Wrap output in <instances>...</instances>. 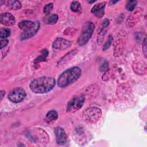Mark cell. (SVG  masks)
<instances>
[{
  "label": "cell",
  "instance_id": "6da1fadb",
  "mask_svg": "<svg viewBox=\"0 0 147 147\" xmlns=\"http://www.w3.org/2000/svg\"><path fill=\"white\" fill-rule=\"evenodd\" d=\"M56 83L53 78L43 76L32 80L30 84V90L36 94H45L51 91Z\"/></svg>",
  "mask_w": 147,
  "mask_h": 147
},
{
  "label": "cell",
  "instance_id": "7a4b0ae2",
  "mask_svg": "<svg viewBox=\"0 0 147 147\" xmlns=\"http://www.w3.org/2000/svg\"><path fill=\"white\" fill-rule=\"evenodd\" d=\"M82 74L81 69L78 67H72L64 71L59 76L58 86L64 88L76 81Z\"/></svg>",
  "mask_w": 147,
  "mask_h": 147
},
{
  "label": "cell",
  "instance_id": "3957f363",
  "mask_svg": "<svg viewBox=\"0 0 147 147\" xmlns=\"http://www.w3.org/2000/svg\"><path fill=\"white\" fill-rule=\"evenodd\" d=\"M94 30V24L90 21L84 23L82 26L80 35L78 39V44L80 46H83L87 44L90 39Z\"/></svg>",
  "mask_w": 147,
  "mask_h": 147
},
{
  "label": "cell",
  "instance_id": "277c9868",
  "mask_svg": "<svg viewBox=\"0 0 147 147\" xmlns=\"http://www.w3.org/2000/svg\"><path fill=\"white\" fill-rule=\"evenodd\" d=\"M82 115L86 122L94 123L100 119L102 115V111L97 107H91L85 110Z\"/></svg>",
  "mask_w": 147,
  "mask_h": 147
},
{
  "label": "cell",
  "instance_id": "5b68a950",
  "mask_svg": "<svg viewBox=\"0 0 147 147\" xmlns=\"http://www.w3.org/2000/svg\"><path fill=\"white\" fill-rule=\"evenodd\" d=\"M84 96L79 95L74 96L68 103L67 106V111L74 113L82 108L84 103Z\"/></svg>",
  "mask_w": 147,
  "mask_h": 147
},
{
  "label": "cell",
  "instance_id": "8992f818",
  "mask_svg": "<svg viewBox=\"0 0 147 147\" xmlns=\"http://www.w3.org/2000/svg\"><path fill=\"white\" fill-rule=\"evenodd\" d=\"M40 26V24L38 21L33 22L32 25L22 30L20 36L21 40H25L33 37L37 33Z\"/></svg>",
  "mask_w": 147,
  "mask_h": 147
},
{
  "label": "cell",
  "instance_id": "52a82bcc",
  "mask_svg": "<svg viewBox=\"0 0 147 147\" xmlns=\"http://www.w3.org/2000/svg\"><path fill=\"white\" fill-rule=\"evenodd\" d=\"M26 92L21 87H16L13 89L8 95V99L13 103H20L26 97Z\"/></svg>",
  "mask_w": 147,
  "mask_h": 147
},
{
  "label": "cell",
  "instance_id": "ba28073f",
  "mask_svg": "<svg viewBox=\"0 0 147 147\" xmlns=\"http://www.w3.org/2000/svg\"><path fill=\"white\" fill-rule=\"evenodd\" d=\"M55 134L57 144L62 145L67 142V136L63 128L60 126L56 127L55 130Z\"/></svg>",
  "mask_w": 147,
  "mask_h": 147
},
{
  "label": "cell",
  "instance_id": "9c48e42d",
  "mask_svg": "<svg viewBox=\"0 0 147 147\" xmlns=\"http://www.w3.org/2000/svg\"><path fill=\"white\" fill-rule=\"evenodd\" d=\"M71 45L70 41L63 38H57L52 44V47L56 49L63 50L69 48Z\"/></svg>",
  "mask_w": 147,
  "mask_h": 147
},
{
  "label": "cell",
  "instance_id": "30bf717a",
  "mask_svg": "<svg viewBox=\"0 0 147 147\" xmlns=\"http://www.w3.org/2000/svg\"><path fill=\"white\" fill-rule=\"evenodd\" d=\"M1 23L5 26H12L15 24L14 17L9 13H3L0 15Z\"/></svg>",
  "mask_w": 147,
  "mask_h": 147
},
{
  "label": "cell",
  "instance_id": "8fae6325",
  "mask_svg": "<svg viewBox=\"0 0 147 147\" xmlns=\"http://www.w3.org/2000/svg\"><path fill=\"white\" fill-rule=\"evenodd\" d=\"M106 2H102L95 5L91 10V12L96 17L102 18L105 14Z\"/></svg>",
  "mask_w": 147,
  "mask_h": 147
},
{
  "label": "cell",
  "instance_id": "7c38bea8",
  "mask_svg": "<svg viewBox=\"0 0 147 147\" xmlns=\"http://www.w3.org/2000/svg\"><path fill=\"white\" fill-rule=\"evenodd\" d=\"M109 23H110V21L108 19H105L103 21L102 24L99 28V33H98V38H97L98 44H100L103 40L105 35L106 33V32L107 30V28H108Z\"/></svg>",
  "mask_w": 147,
  "mask_h": 147
},
{
  "label": "cell",
  "instance_id": "4fadbf2b",
  "mask_svg": "<svg viewBox=\"0 0 147 147\" xmlns=\"http://www.w3.org/2000/svg\"><path fill=\"white\" fill-rule=\"evenodd\" d=\"M133 69L137 74H144L146 72V64L142 61L137 60L133 63Z\"/></svg>",
  "mask_w": 147,
  "mask_h": 147
},
{
  "label": "cell",
  "instance_id": "5bb4252c",
  "mask_svg": "<svg viewBox=\"0 0 147 147\" xmlns=\"http://www.w3.org/2000/svg\"><path fill=\"white\" fill-rule=\"evenodd\" d=\"M6 5L11 10H18L21 8L22 5L20 1L16 0H9L5 1Z\"/></svg>",
  "mask_w": 147,
  "mask_h": 147
},
{
  "label": "cell",
  "instance_id": "9a60e30c",
  "mask_svg": "<svg viewBox=\"0 0 147 147\" xmlns=\"http://www.w3.org/2000/svg\"><path fill=\"white\" fill-rule=\"evenodd\" d=\"M58 114L56 111L52 110L48 111L46 115V120L48 122H52L57 119Z\"/></svg>",
  "mask_w": 147,
  "mask_h": 147
},
{
  "label": "cell",
  "instance_id": "2e32d148",
  "mask_svg": "<svg viewBox=\"0 0 147 147\" xmlns=\"http://www.w3.org/2000/svg\"><path fill=\"white\" fill-rule=\"evenodd\" d=\"M76 49L74 50H72L71 52H69V53H68L67 54H66L64 56H63L58 62V65H61L65 63V62H67V61L69 60L70 59H71L72 57L73 56H74V55L76 53Z\"/></svg>",
  "mask_w": 147,
  "mask_h": 147
},
{
  "label": "cell",
  "instance_id": "e0dca14e",
  "mask_svg": "<svg viewBox=\"0 0 147 147\" xmlns=\"http://www.w3.org/2000/svg\"><path fill=\"white\" fill-rule=\"evenodd\" d=\"M59 17L56 14H52L51 16H49L45 17L44 19V21L45 24L49 25H53L57 22Z\"/></svg>",
  "mask_w": 147,
  "mask_h": 147
},
{
  "label": "cell",
  "instance_id": "ac0fdd59",
  "mask_svg": "<svg viewBox=\"0 0 147 147\" xmlns=\"http://www.w3.org/2000/svg\"><path fill=\"white\" fill-rule=\"evenodd\" d=\"M48 55V51L47 49H42L41 51V55L38 56L34 61V63H38L41 61H45V59L47 58V57Z\"/></svg>",
  "mask_w": 147,
  "mask_h": 147
},
{
  "label": "cell",
  "instance_id": "d6986e66",
  "mask_svg": "<svg viewBox=\"0 0 147 147\" xmlns=\"http://www.w3.org/2000/svg\"><path fill=\"white\" fill-rule=\"evenodd\" d=\"M70 9L74 12H79L81 10V5L80 2L78 1H73L71 3Z\"/></svg>",
  "mask_w": 147,
  "mask_h": 147
},
{
  "label": "cell",
  "instance_id": "ffe728a7",
  "mask_svg": "<svg viewBox=\"0 0 147 147\" xmlns=\"http://www.w3.org/2000/svg\"><path fill=\"white\" fill-rule=\"evenodd\" d=\"M11 31L8 28H1L0 30V37L1 38H5L10 36Z\"/></svg>",
  "mask_w": 147,
  "mask_h": 147
},
{
  "label": "cell",
  "instance_id": "44dd1931",
  "mask_svg": "<svg viewBox=\"0 0 147 147\" xmlns=\"http://www.w3.org/2000/svg\"><path fill=\"white\" fill-rule=\"evenodd\" d=\"M137 3V1H128L126 5V8L129 11H133Z\"/></svg>",
  "mask_w": 147,
  "mask_h": 147
},
{
  "label": "cell",
  "instance_id": "7402d4cb",
  "mask_svg": "<svg viewBox=\"0 0 147 147\" xmlns=\"http://www.w3.org/2000/svg\"><path fill=\"white\" fill-rule=\"evenodd\" d=\"M33 23V21H29V20H24L21 22H20L18 24V26L19 28L23 30L25 28H26V27L29 26V25H30L31 24H32Z\"/></svg>",
  "mask_w": 147,
  "mask_h": 147
},
{
  "label": "cell",
  "instance_id": "603a6c76",
  "mask_svg": "<svg viewBox=\"0 0 147 147\" xmlns=\"http://www.w3.org/2000/svg\"><path fill=\"white\" fill-rule=\"evenodd\" d=\"M52 9H53V3H50L44 6V7L43 9V11H44V14H45L46 15H48L52 11Z\"/></svg>",
  "mask_w": 147,
  "mask_h": 147
},
{
  "label": "cell",
  "instance_id": "cb8c5ba5",
  "mask_svg": "<svg viewBox=\"0 0 147 147\" xmlns=\"http://www.w3.org/2000/svg\"><path fill=\"white\" fill-rule=\"evenodd\" d=\"M112 41H113V37H112L111 35H110V36H109V38H108V39H107V42H106L105 44V45H103V51H105V50L107 49L110 47V45H111Z\"/></svg>",
  "mask_w": 147,
  "mask_h": 147
},
{
  "label": "cell",
  "instance_id": "d4e9b609",
  "mask_svg": "<svg viewBox=\"0 0 147 147\" xmlns=\"http://www.w3.org/2000/svg\"><path fill=\"white\" fill-rule=\"evenodd\" d=\"M109 68V63L107 61H105L100 65L99 70L102 72L106 71Z\"/></svg>",
  "mask_w": 147,
  "mask_h": 147
},
{
  "label": "cell",
  "instance_id": "484cf974",
  "mask_svg": "<svg viewBox=\"0 0 147 147\" xmlns=\"http://www.w3.org/2000/svg\"><path fill=\"white\" fill-rule=\"evenodd\" d=\"M9 43V40L6 39V38H3L1 40V49H2V48H5Z\"/></svg>",
  "mask_w": 147,
  "mask_h": 147
},
{
  "label": "cell",
  "instance_id": "4316f807",
  "mask_svg": "<svg viewBox=\"0 0 147 147\" xmlns=\"http://www.w3.org/2000/svg\"><path fill=\"white\" fill-rule=\"evenodd\" d=\"M142 50H143L145 56H146V38L144 39V40L142 42Z\"/></svg>",
  "mask_w": 147,
  "mask_h": 147
},
{
  "label": "cell",
  "instance_id": "83f0119b",
  "mask_svg": "<svg viewBox=\"0 0 147 147\" xmlns=\"http://www.w3.org/2000/svg\"><path fill=\"white\" fill-rule=\"evenodd\" d=\"M5 91L2 90L1 91V100H2L3 99V98L5 96Z\"/></svg>",
  "mask_w": 147,
  "mask_h": 147
},
{
  "label": "cell",
  "instance_id": "f1b7e54d",
  "mask_svg": "<svg viewBox=\"0 0 147 147\" xmlns=\"http://www.w3.org/2000/svg\"><path fill=\"white\" fill-rule=\"evenodd\" d=\"M118 2V1H110V4H114V3H117Z\"/></svg>",
  "mask_w": 147,
  "mask_h": 147
},
{
  "label": "cell",
  "instance_id": "f546056e",
  "mask_svg": "<svg viewBox=\"0 0 147 147\" xmlns=\"http://www.w3.org/2000/svg\"><path fill=\"white\" fill-rule=\"evenodd\" d=\"M96 1H88V3H92L94 2H95Z\"/></svg>",
  "mask_w": 147,
  "mask_h": 147
}]
</instances>
